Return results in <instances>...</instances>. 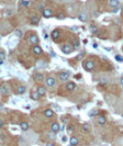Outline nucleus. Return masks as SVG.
Segmentation results:
<instances>
[{"label": "nucleus", "mask_w": 123, "mask_h": 146, "mask_svg": "<svg viewBox=\"0 0 123 146\" xmlns=\"http://www.w3.org/2000/svg\"><path fill=\"white\" fill-rule=\"evenodd\" d=\"M107 123V118L103 116V115H100L98 116V124L99 125H104Z\"/></svg>", "instance_id": "nucleus-8"}, {"label": "nucleus", "mask_w": 123, "mask_h": 146, "mask_svg": "<svg viewBox=\"0 0 123 146\" xmlns=\"http://www.w3.org/2000/svg\"><path fill=\"white\" fill-rule=\"evenodd\" d=\"M74 126H73V125H69V126H68V133H73V132H74Z\"/></svg>", "instance_id": "nucleus-31"}, {"label": "nucleus", "mask_w": 123, "mask_h": 146, "mask_svg": "<svg viewBox=\"0 0 123 146\" xmlns=\"http://www.w3.org/2000/svg\"><path fill=\"white\" fill-rule=\"evenodd\" d=\"M90 31H91L92 33H97V32H98V28L96 25L91 24V25H90Z\"/></svg>", "instance_id": "nucleus-25"}, {"label": "nucleus", "mask_w": 123, "mask_h": 146, "mask_svg": "<svg viewBox=\"0 0 123 146\" xmlns=\"http://www.w3.org/2000/svg\"><path fill=\"white\" fill-rule=\"evenodd\" d=\"M44 39H45V40H47V39H48V35H47L46 33H45V34H44Z\"/></svg>", "instance_id": "nucleus-40"}, {"label": "nucleus", "mask_w": 123, "mask_h": 146, "mask_svg": "<svg viewBox=\"0 0 123 146\" xmlns=\"http://www.w3.org/2000/svg\"><path fill=\"white\" fill-rule=\"evenodd\" d=\"M3 125V121L1 120V121H0V126H2Z\"/></svg>", "instance_id": "nucleus-42"}, {"label": "nucleus", "mask_w": 123, "mask_h": 146, "mask_svg": "<svg viewBox=\"0 0 123 146\" xmlns=\"http://www.w3.org/2000/svg\"><path fill=\"white\" fill-rule=\"evenodd\" d=\"M39 22H40V18L38 16H33L31 18V23L32 24H38Z\"/></svg>", "instance_id": "nucleus-18"}, {"label": "nucleus", "mask_w": 123, "mask_h": 146, "mask_svg": "<svg viewBox=\"0 0 123 146\" xmlns=\"http://www.w3.org/2000/svg\"><path fill=\"white\" fill-rule=\"evenodd\" d=\"M55 84H56V80L54 77H48V78H46V85L48 87H53V86H55Z\"/></svg>", "instance_id": "nucleus-4"}, {"label": "nucleus", "mask_w": 123, "mask_h": 146, "mask_svg": "<svg viewBox=\"0 0 123 146\" xmlns=\"http://www.w3.org/2000/svg\"><path fill=\"white\" fill-rule=\"evenodd\" d=\"M44 115L46 118H53L54 116V112L52 110H49V109H47V110L44 111Z\"/></svg>", "instance_id": "nucleus-16"}, {"label": "nucleus", "mask_w": 123, "mask_h": 146, "mask_svg": "<svg viewBox=\"0 0 123 146\" xmlns=\"http://www.w3.org/2000/svg\"><path fill=\"white\" fill-rule=\"evenodd\" d=\"M81 129H83L84 132H86V133H88V132L90 131V125L88 124V123H84L83 126H81Z\"/></svg>", "instance_id": "nucleus-20"}, {"label": "nucleus", "mask_w": 123, "mask_h": 146, "mask_svg": "<svg viewBox=\"0 0 123 146\" xmlns=\"http://www.w3.org/2000/svg\"><path fill=\"white\" fill-rule=\"evenodd\" d=\"M57 19H58V20H63V19H65V14H63V13H60V14L57 16Z\"/></svg>", "instance_id": "nucleus-30"}, {"label": "nucleus", "mask_w": 123, "mask_h": 146, "mask_svg": "<svg viewBox=\"0 0 123 146\" xmlns=\"http://www.w3.org/2000/svg\"><path fill=\"white\" fill-rule=\"evenodd\" d=\"M74 46H75V48H78L79 47V42L77 40H74Z\"/></svg>", "instance_id": "nucleus-32"}, {"label": "nucleus", "mask_w": 123, "mask_h": 146, "mask_svg": "<svg viewBox=\"0 0 123 146\" xmlns=\"http://www.w3.org/2000/svg\"><path fill=\"white\" fill-rule=\"evenodd\" d=\"M4 58H6V54L3 52L0 53V61H4Z\"/></svg>", "instance_id": "nucleus-28"}, {"label": "nucleus", "mask_w": 123, "mask_h": 146, "mask_svg": "<svg viewBox=\"0 0 123 146\" xmlns=\"http://www.w3.org/2000/svg\"><path fill=\"white\" fill-rule=\"evenodd\" d=\"M60 36H61V32L58 31V30H54L52 32V39L53 40H57Z\"/></svg>", "instance_id": "nucleus-11"}, {"label": "nucleus", "mask_w": 123, "mask_h": 146, "mask_svg": "<svg viewBox=\"0 0 123 146\" xmlns=\"http://www.w3.org/2000/svg\"><path fill=\"white\" fill-rule=\"evenodd\" d=\"M15 35L17 36V38H21V36H22V31L21 30H16Z\"/></svg>", "instance_id": "nucleus-26"}, {"label": "nucleus", "mask_w": 123, "mask_h": 146, "mask_svg": "<svg viewBox=\"0 0 123 146\" xmlns=\"http://www.w3.org/2000/svg\"><path fill=\"white\" fill-rule=\"evenodd\" d=\"M92 46H93V48H97V47H98V45L95 43V44H92Z\"/></svg>", "instance_id": "nucleus-41"}, {"label": "nucleus", "mask_w": 123, "mask_h": 146, "mask_svg": "<svg viewBox=\"0 0 123 146\" xmlns=\"http://www.w3.org/2000/svg\"><path fill=\"white\" fill-rule=\"evenodd\" d=\"M25 90H26V88L24 87V86H20V87H18V93L22 94V93L25 92Z\"/></svg>", "instance_id": "nucleus-24"}, {"label": "nucleus", "mask_w": 123, "mask_h": 146, "mask_svg": "<svg viewBox=\"0 0 123 146\" xmlns=\"http://www.w3.org/2000/svg\"><path fill=\"white\" fill-rule=\"evenodd\" d=\"M122 10H123V4H122Z\"/></svg>", "instance_id": "nucleus-45"}, {"label": "nucleus", "mask_w": 123, "mask_h": 146, "mask_svg": "<svg viewBox=\"0 0 123 146\" xmlns=\"http://www.w3.org/2000/svg\"><path fill=\"white\" fill-rule=\"evenodd\" d=\"M20 127H21L22 131H28L30 126H29V123L28 122H21L20 123Z\"/></svg>", "instance_id": "nucleus-14"}, {"label": "nucleus", "mask_w": 123, "mask_h": 146, "mask_svg": "<svg viewBox=\"0 0 123 146\" xmlns=\"http://www.w3.org/2000/svg\"><path fill=\"white\" fill-rule=\"evenodd\" d=\"M68 146H73V145H68Z\"/></svg>", "instance_id": "nucleus-46"}, {"label": "nucleus", "mask_w": 123, "mask_h": 146, "mask_svg": "<svg viewBox=\"0 0 123 146\" xmlns=\"http://www.w3.org/2000/svg\"><path fill=\"white\" fill-rule=\"evenodd\" d=\"M51 130H52V132H58L61 130V127H60V124L58 123H52V125H51Z\"/></svg>", "instance_id": "nucleus-10"}, {"label": "nucleus", "mask_w": 123, "mask_h": 146, "mask_svg": "<svg viewBox=\"0 0 123 146\" xmlns=\"http://www.w3.org/2000/svg\"><path fill=\"white\" fill-rule=\"evenodd\" d=\"M34 79L36 81H39V83H41V81L44 80V76H43V74H41V72H36L34 76Z\"/></svg>", "instance_id": "nucleus-9"}, {"label": "nucleus", "mask_w": 123, "mask_h": 146, "mask_svg": "<svg viewBox=\"0 0 123 146\" xmlns=\"http://www.w3.org/2000/svg\"><path fill=\"white\" fill-rule=\"evenodd\" d=\"M109 6L112 8L119 7V0H109Z\"/></svg>", "instance_id": "nucleus-13"}, {"label": "nucleus", "mask_w": 123, "mask_h": 146, "mask_svg": "<svg viewBox=\"0 0 123 146\" xmlns=\"http://www.w3.org/2000/svg\"><path fill=\"white\" fill-rule=\"evenodd\" d=\"M51 56H52V57H56V54L54 53V52H52V53H51Z\"/></svg>", "instance_id": "nucleus-38"}, {"label": "nucleus", "mask_w": 123, "mask_h": 146, "mask_svg": "<svg viewBox=\"0 0 123 146\" xmlns=\"http://www.w3.org/2000/svg\"><path fill=\"white\" fill-rule=\"evenodd\" d=\"M25 108H26V109H30V108H31V106H30V104H28V106H25Z\"/></svg>", "instance_id": "nucleus-44"}, {"label": "nucleus", "mask_w": 123, "mask_h": 146, "mask_svg": "<svg viewBox=\"0 0 123 146\" xmlns=\"http://www.w3.org/2000/svg\"><path fill=\"white\" fill-rule=\"evenodd\" d=\"M83 57H84V53H80L79 55L77 56V59H81V58H83Z\"/></svg>", "instance_id": "nucleus-34"}, {"label": "nucleus", "mask_w": 123, "mask_h": 146, "mask_svg": "<svg viewBox=\"0 0 123 146\" xmlns=\"http://www.w3.org/2000/svg\"><path fill=\"white\" fill-rule=\"evenodd\" d=\"M32 52H33V54H35V55H41V54H42V48H41L39 45H34L33 48H32Z\"/></svg>", "instance_id": "nucleus-7"}, {"label": "nucleus", "mask_w": 123, "mask_h": 146, "mask_svg": "<svg viewBox=\"0 0 123 146\" xmlns=\"http://www.w3.org/2000/svg\"><path fill=\"white\" fill-rule=\"evenodd\" d=\"M70 145H73V146H77L78 145V138L77 137H74V136H73V137L70 138Z\"/></svg>", "instance_id": "nucleus-22"}, {"label": "nucleus", "mask_w": 123, "mask_h": 146, "mask_svg": "<svg viewBox=\"0 0 123 146\" xmlns=\"http://www.w3.org/2000/svg\"><path fill=\"white\" fill-rule=\"evenodd\" d=\"M122 118H123V113H122Z\"/></svg>", "instance_id": "nucleus-47"}, {"label": "nucleus", "mask_w": 123, "mask_h": 146, "mask_svg": "<svg viewBox=\"0 0 123 146\" xmlns=\"http://www.w3.org/2000/svg\"><path fill=\"white\" fill-rule=\"evenodd\" d=\"M62 51L64 54H69L71 52V46L69 44H64L63 47H62Z\"/></svg>", "instance_id": "nucleus-3"}, {"label": "nucleus", "mask_w": 123, "mask_h": 146, "mask_svg": "<svg viewBox=\"0 0 123 146\" xmlns=\"http://www.w3.org/2000/svg\"><path fill=\"white\" fill-rule=\"evenodd\" d=\"M41 67H45V63L42 59H39V61L36 62V68H41Z\"/></svg>", "instance_id": "nucleus-23"}, {"label": "nucleus", "mask_w": 123, "mask_h": 146, "mask_svg": "<svg viewBox=\"0 0 123 146\" xmlns=\"http://www.w3.org/2000/svg\"><path fill=\"white\" fill-rule=\"evenodd\" d=\"M118 11H119V8H118V7H117V8H113V10H112L113 13H117Z\"/></svg>", "instance_id": "nucleus-36"}, {"label": "nucleus", "mask_w": 123, "mask_h": 146, "mask_svg": "<svg viewBox=\"0 0 123 146\" xmlns=\"http://www.w3.org/2000/svg\"><path fill=\"white\" fill-rule=\"evenodd\" d=\"M21 3H22V6H24V7H29L31 2H30V1H28V0H22Z\"/></svg>", "instance_id": "nucleus-27"}, {"label": "nucleus", "mask_w": 123, "mask_h": 146, "mask_svg": "<svg viewBox=\"0 0 123 146\" xmlns=\"http://www.w3.org/2000/svg\"><path fill=\"white\" fill-rule=\"evenodd\" d=\"M0 92H1L2 96H7L9 93V90H8V88L6 87V86H2L1 89H0Z\"/></svg>", "instance_id": "nucleus-21"}, {"label": "nucleus", "mask_w": 123, "mask_h": 146, "mask_svg": "<svg viewBox=\"0 0 123 146\" xmlns=\"http://www.w3.org/2000/svg\"><path fill=\"white\" fill-rule=\"evenodd\" d=\"M36 90H38V92L40 93V96H44L45 93H46V90H45V87H43V86H41V87H39Z\"/></svg>", "instance_id": "nucleus-19"}, {"label": "nucleus", "mask_w": 123, "mask_h": 146, "mask_svg": "<svg viewBox=\"0 0 123 146\" xmlns=\"http://www.w3.org/2000/svg\"><path fill=\"white\" fill-rule=\"evenodd\" d=\"M78 19L81 21V22H86L88 20V17H87V14L86 13H80V14L78 16Z\"/></svg>", "instance_id": "nucleus-15"}, {"label": "nucleus", "mask_w": 123, "mask_h": 146, "mask_svg": "<svg viewBox=\"0 0 123 146\" xmlns=\"http://www.w3.org/2000/svg\"><path fill=\"white\" fill-rule=\"evenodd\" d=\"M120 83H121V85L123 86V77H122V78H121V80H120Z\"/></svg>", "instance_id": "nucleus-43"}, {"label": "nucleus", "mask_w": 123, "mask_h": 146, "mask_svg": "<svg viewBox=\"0 0 123 146\" xmlns=\"http://www.w3.org/2000/svg\"><path fill=\"white\" fill-rule=\"evenodd\" d=\"M29 42L31 43V44H34V45H36L39 43V38L36 36L35 34H32L31 36H30V39H29Z\"/></svg>", "instance_id": "nucleus-6"}, {"label": "nucleus", "mask_w": 123, "mask_h": 146, "mask_svg": "<svg viewBox=\"0 0 123 146\" xmlns=\"http://www.w3.org/2000/svg\"><path fill=\"white\" fill-rule=\"evenodd\" d=\"M48 136H49V138H51V140H55V137H56V135H55V132H52V133L49 134Z\"/></svg>", "instance_id": "nucleus-29"}, {"label": "nucleus", "mask_w": 123, "mask_h": 146, "mask_svg": "<svg viewBox=\"0 0 123 146\" xmlns=\"http://www.w3.org/2000/svg\"><path fill=\"white\" fill-rule=\"evenodd\" d=\"M66 88H67V90L73 91V90H75V88H76V85H75L74 83H68V84L66 85Z\"/></svg>", "instance_id": "nucleus-17"}, {"label": "nucleus", "mask_w": 123, "mask_h": 146, "mask_svg": "<svg viewBox=\"0 0 123 146\" xmlns=\"http://www.w3.org/2000/svg\"><path fill=\"white\" fill-rule=\"evenodd\" d=\"M40 97H41V96H40V93L38 92V90H33V91L31 92V98L33 99V100H38Z\"/></svg>", "instance_id": "nucleus-12"}, {"label": "nucleus", "mask_w": 123, "mask_h": 146, "mask_svg": "<svg viewBox=\"0 0 123 146\" xmlns=\"http://www.w3.org/2000/svg\"><path fill=\"white\" fill-rule=\"evenodd\" d=\"M62 141H63V142H66V141H67V137H66V136H63V137H62Z\"/></svg>", "instance_id": "nucleus-37"}, {"label": "nucleus", "mask_w": 123, "mask_h": 146, "mask_svg": "<svg viewBox=\"0 0 123 146\" xmlns=\"http://www.w3.org/2000/svg\"><path fill=\"white\" fill-rule=\"evenodd\" d=\"M58 78H60L61 81H66L68 80V78H69V74H68L67 71H62L60 75H58Z\"/></svg>", "instance_id": "nucleus-2"}, {"label": "nucleus", "mask_w": 123, "mask_h": 146, "mask_svg": "<svg viewBox=\"0 0 123 146\" xmlns=\"http://www.w3.org/2000/svg\"><path fill=\"white\" fill-rule=\"evenodd\" d=\"M96 113H97V111H96V110H91V111L88 113V114H89V116H95Z\"/></svg>", "instance_id": "nucleus-33"}, {"label": "nucleus", "mask_w": 123, "mask_h": 146, "mask_svg": "<svg viewBox=\"0 0 123 146\" xmlns=\"http://www.w3.org/2000/svg\"><path fill=\"white\" fill-rule=\"evenodd\" d=\"M42 14H43L44 18H51L53 16V12H52L51 9H43Z\"/></svg>", "instance_id": "nucleus-5"}, {"label": "nucleus", "mask_w": 123, "mask_h": 146, "mask_svg": "<svg viewBox=\"0 0 123 146\" xmlns=\"http://www.w3.org/2000/svg\"><path fill=\"white\" fill-rule=\"evenodd\" d=\"M46 146H55V145H54V143H47Z\"/></svg>", "instance_id": "nucleus-39"}, {"label": "nucleus", "mask_w": 123, "mask_h": 146, "mask_svg": "<svg viewBox=\"0 0 123 146\" xmlns=\"http://www.w3.org/2000/svg\"><path fill=\"white\" fill-rule=\"evenodd\" d=\"M115 59H117V61H119V62H122L123 61V58L121 56H115Z\"/></svg>", "instance_id": "nucleus-35"}, {"label": "nucleus", "mask_w": 123, "mask_h": 146, "mask_svg": "<svg viewBox=\"0 0 123 146\" xmlns=\"http://www.w3.org/2000/svg\"><path fill=\"white\" fill-rule=\"evenodd\" d=\"M84 68L86 70H92L93 68H95V63L92 62V61H86L85 63H84Z\"/></svg>", "instance_id": "nucleus-1"}]
</instances>
